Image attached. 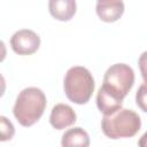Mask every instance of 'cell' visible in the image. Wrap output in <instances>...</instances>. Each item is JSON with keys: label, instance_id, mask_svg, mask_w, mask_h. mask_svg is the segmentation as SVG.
Instances as JSON below:
<instances>
[{"label": "cell", "instance_id": "cell-13", "mask_svg": "<svg viewBox=\"0 0 147 147\" xmlns=\"http://www.w3.org/2000/svg\"><path fill=\"white\" fill-rule=\"evenodd\" d=\"M138 64H139V69H140L142 79H144V82L147 84V51L144 52V53L139 56Z\"/></svg>", "mask_w": 147, "mask_h": 147}, {"label": "cell", "instance_id": "cell-12", "mask_svg": "<svg viewBox=\"0 0 147 147\" xmlns=\"http://www.w3.org/2000/svg\"><path fill=\"white\" fill-rule=\"evenodd\" d=\"M136 103L142 111L147 113V84L146 83L139 86L136 93Z\"/></svg>", "mask_w": 147, "mask_h": 147}, {"label": "cell", "instance_id": "cell-5", "mask_svg": "<svg viewBox=\"0 0 147 147\" xmlns=\"http://www.w3.org/2000/svg\"><path fill=\"white\" fill-rule=\"evenodd\" d=\"M11 49L18 55H31L40 46V37L30 29H21L10 38Z\"/></svg>", "mask_w": 147, "mask_h": 147}, {"label": "cell", "instance_id": "cell-3", "mask_svg": "<svg viewBox=\"0 0 147 147\" xmlns=\"http://www.w3.org/2000/svg\"><path fill=\"white\" fill-rule=\"evenodd\" d=\"M94 79L92 74L80 65L71 67L64 76L63 87L65 96L74 103H86L94 92Z\"/></svg>", "mask_w": 147, "mask_h": 147}, {"label": "cell", "instance_id": "cell-1", "mask_svg": "<svg viewBox=\"0 0 147 147\" xmlns=\"http://www.w3.org/2000/svg\"><path fill=\"white\" fill-rule=\"evenodd\" d=\"M47 105L45 93L38 87L22 90L15 101L13 114L22 126H31L42 116Z\"/></svg>", "mask_w": 147, "mask_h": 147}, {"label": "cell", "instance_id": "cell-4", "mask_svg": "<svg viewBox=\"0 0 147 147\" xmlns=\"http://www.w3.org/2000/svg\"><path fill=\"white\" fill-rule=\"evenodd\" d=\"M134 84V71L125 63H116L107 69L103 76L102 88L123 100Z\"/></svg>", "mask_w": 147, "mask_h": 147}, {"label": "cell", "instance_id": "cell-6", "mask_svg": "<svg viewBox=\"0 0 147 147\" xmlns=\"http://www.w3.org/2000/svg\"><path fill=\"white\" fill-rule=\"evenodd\" d=\"M76 113L65 103H57L52 108L49 123L56 130H63L76 122Z\"/></svg>", "mask_w": 147, "mask_h": 147}, {"label": "cell", "instance_id": "cell-10", "mask_svg": "<svg viewBox=\"0 0 147 147\" xmlns=\"http://www.w3.org/2000/svg\"><path fill=\"white\" fill-rule=\"evenodd\" d=\"M62 147H90L88 133L79 127H72L64 132L61 139Z\"/></svg>", "mask_w": 147, "mask_h": 147}, {"label": "cell", "instance_id": "cell-7", "mask_svg": "<svg viewBox=\"0 0 147 147\" xmlns=\"http://www.w3.org/2000/svg\"><path fill=\"white\" fill-rule=\"evenodd\" d=\"M95 10L101 21L107 23L116 22L124 13L123 1H98Z\"/></svg>", "mask_w": 147, "mask_h": 147}, {"label": "cell", "instance_id": "cell-11", "mask_svg": "<svg viewBox=\"0 0 147 147\" xmlns=\"http://www.w3.org/2000/svg\"><path fill=\"white\" fill-rule=\"evenodd\" d=\"M0 123H1V141L10 140L15 133L13 123L6 116H0Z\"/></svg>", "mask_w": 147, "mask_h": 147}, {"label": "cell", "instance_id": "cell-9", "mask_svg": "<svg viewBox=\"0 0 147 147\" xmlns=\"http://www.w3.org/2000/svg\"><path fill=\"white\" fill-rule=\"evenodd\" d=\"M122 105L123 100L114 96L109 92L105 91L102 87L99 88L96 94V106L99 110L103 114V116H108L116 113L122 108Z\"/></svg>", "mask_w": 147, "mask_h": 147}, {"label": "cell", "instance_id": "cell-2", "mask_svg": "<svg viewBox=\"0 0 147 147\" xmlns=\"http://www.w3.org/2000/svg\"><path fill=\"white\" fill-rule=\"evenodd\" d=\"M141 127L139 115L132 109L121 108L116 113L103 116L101 129L105 136L110 139L131 138L138 133Z\"/></svg>", "mask_w": 147, "mask_h": 147}, {"label": "cell", "instance_id": "cell-14", "mask_svg": "<svg viewBox=\"0 0 147 147\" xmlns=\"http://www.w3.org/2000/svg\"><path fill=\"white\" fill-rule=\"evenodd\" d=\"M138 146L139 147H147V131L140 137V139L138 141Z\"/></svg>", "mask_w": 147, "mask_h": 147}, {"label": "cell", "instance_id": "cell-8", "mask_svg": "<svg viewBox=\"0 0 147 147\" xmlns=\"http://www.w3.org/2000/svg\"><path fill=\"white\" fill-rule=\"evenodd\" d=\"M75 0H51L48 2V9L51 15L59 21H69L76 14Z\"/></svg>", "mask_w": 147, "mask_h": 147}]
</instances>
